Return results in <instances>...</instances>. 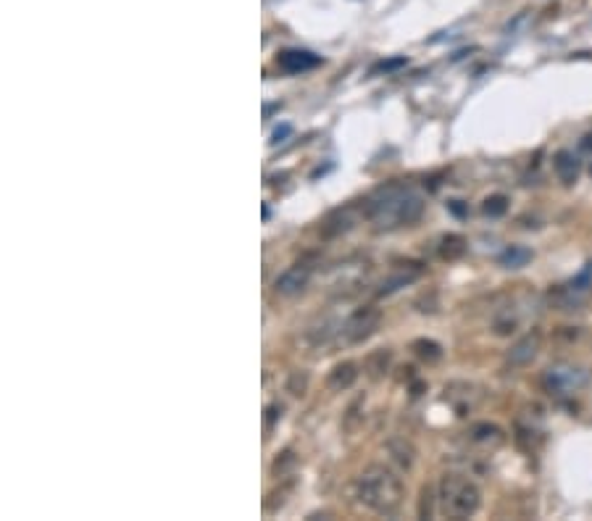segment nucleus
<instances>
[{
	"instance_id": "obj_7",
	"label": "nucleus",
	"mask_w": 592,
	"mask_h": 521,
	"mask_svg": "<svg viewBox=\"0 0 592 521\" xmlns=\"http://www.w3.org/2000/svg\"><path fill=\"white\" fill-rule=\"evenodd\" d=\"M311 274H314V266L306 263V260H297V263H292L290 269H285L274 280V292L285 295V298H292V295H297V292H303L308 287Z\"/></svg>"
},
{
	"instance_id": "obj_3",
	"label": "nucleus",
	"mask_w": 592,
	"mask_h": 521,
	"mask_svg": "<svg viewBox=\"0 0 592 521\" xmlns=\"http://www.w3.org/2000/svg\"><path fill=\"white\" fill-rule=\"evenodd\" d=\"M437 503L448 519H469L479 511L482 495L477 484L469 479L458 474H445L437 487Z\"/></svg>"
},
{
	"instance_id": "obj_4",
	"label": "nucleus",
	"mask_w": 592,
	"mask_h": 521,
	"mask_svg": "<svg viewBox=\"0 0 592 521\" xmlns=\"http://www.w3.org/2000/svg\"><path fill=\"white\" fill-rule=\"evenodd\" d=\"M590 290H592V263H587V269L582 274H576L571 282L566 285H558L547 292V300L550 306L558 308V311H576L582 306L584 300L590 298Z\"/></svg>"
},
{
	"instance_id": "obj_20",
	"label": "nucleus",
	"mask_w": 592,
	"mask_h": 521,
	"mask_svg": "<svg viewBox=\"0 0 592 521\" xmlns=\"http://www.w3.org/2000/svg\"><path fill=\"white\" fill-rule=\"evenodd\" d=\"M506 211H508V197L506 195H490L482 203V214L490 216V219H500Z\"/></svg>"
},
{
	"instance_id": "obj_17",
	"label": "nucleus",
	"mask_w": 592,
	"mask_h": 521,
	"mask_svg": "<svg viewBox=\"0 0 592 521\" xmlns=\"http://www.w3.org/2000/svg\"><path fill=\"white\" fill-rule=\"evenodd\" d=\"M463 253H466V240H463L461 234H445L443 240H440V258L443 260L461 258Z\"/></svg>"
},
{
	"instance_id": "obj_25",
	"label": "nucleus",
	"mask_w": 592,
	"mask_h": 521,
	"mask_svg": "<svg viewBox=\"0 0 592 521\" xmlns=\"http://www.w3.org/2000/svg\"><path fill=\"white\" fill-rule=\"evenodd\" d=\"M579 148H582V150H587V153H592V134H587V137H584V140H582V145H579Z\"/></svg>"
},
{
	"instance_id": "obj_12",
	"label": "nucleus",
	"mask_w": 592,
	"mask_h": 521,
	"mask_svg": "<svg viewBox=\"0 0 592 521\" xmlns=\"http://www.w3.org/2000/svg\"><path fill=\"white\" fill-rule=\"evenodd\" d=\"M553 168L555 174H558V179L564 182V185H574L576 179H579V171H582V164H579V159L574 156L571 150H558L553 159Z\"/></svg>"
},
{
	"instance_id": "obj_23",
	"label": "nucleus",
	"mask_w": 592,
	"mask_h": 521,
	"mask_svg": "<svg viewBox=\"0 0 592 521\" xmlns=\"http://www.w3.org/2000/svg\"><path fill=\"white\" fill-rule=\"evenodd\" d=\"M266 413H268V416H266V427L271 429V427H274V421L282 416V406H268Z\"/></svg>"
},
{
	"instance_id": "obj_26",
	"label": "nucleus",
	"mask_w": 592,
	"mask_h": 521,
	"mask_svg": "<svg viewBox=\"0 0 592 521\" xmlns=\"http://www.w3.org/2000/svg\"><path fill=\"white\" fill-rule=\"evenodd\" d=\"M285 134H290V127H282V130L274 132V142H279V137H285Z\"/></svg>"
},
{
	"instance_id": "obj_6",
	"label": "nucleus",
	"mask_w": 592,
	"mask_h": 521,
	"mask_svg": "<svg viewBox=\"0 0 592 521\" xmlns=\"http://www.w3.org/2000/svg\"><path fill=\"white\" fill-rule=\"evenodd\" d=\"M380 321H382V311L377 306H363V308H358V311H353L351 319L343 324L345 343L358 345V343H363V340H369V337L380 329Z\"/></svg>"
},
{
	"instance_id": "obj_5",
	"label": "nucleus",
	"mask_w": 592,
	"mask_h": 521,
	"mask_svg": "<svg viewBox=\"0 0 592 521\" xmlns=\"http://www.w3.org/2000/svg\"><path fill=\"white\" fill-rule=\"evenodd\" d=\"M542 384L550 395H569V392L582 390L587 384V372L582 366H574V363H555L545 372Z\"/></svg>"
},
{
	"instance_id": "obj_11",
	"label": "nucleus",
	"mask_w": 592,
	"mask_h": 521,
	"mask_svg": "<svg viewBox=\"0 0 592 521\" xmlns=\"http://www.w3.org/2000/svg\"><path fill=\"white\" fill-rule=\"evenodd\" d=\"M355 379H358V363L343 361L337 363V366H332V372L326 377V387L332 392H345L355 384Z\"/></svg>"
},
{
	"instance_id": "obj_9",
	"label": "nucleus",
	"mask_w": 592,
	"mask_h": 521,
	"mask_svg": "<svg viewBox=\"0 0 592 521\" xmlns=\"http://www.w3.org/2000/svg\"><path fill=\"white\" fill-rule=\"evenodd\" d=\"M319 64H321V58L308 50H282L277 56V66L287 74H303V71L316 69Z\"/></svg>"
},
{
	"instance_id": "obj_13",
	"label": "nucleus",
	"mask_w": 592,
	"mask_h": 521,
	"mask_svg": "<svg viewBox=\"0 0 592 521\" xmlns=\"http://www.w3.org/2000/svg\"><path fill=\"white\" fill-rule=\"evenodd\" d=\"M469 437H472V442H477L479 447H498V445L506 442L503 429L495 427V424H490V421H479V424H474L472 432H469Z\"/></svg>"
},
{
	"instance_id": "obj_24",
	"label": "nucleus",
	"mask_w": 592,
	"mask_h": 521,
	"mask_svg": "<svg viewBox=\"0 0 592 521\" xmlns=\"http://www.w3.org/2000/svg\"><path fill=\"white\" fill-rule=\"evenodd\" d=\"M448 205H450V211H453L455 216H466V205H463L461 200H450Z\"/></svg>"
},
{
	"instance_id": "obj_15",
	"label": "nucleus",
	"mask_w": 592,
	"mask_h": 521,
	"mask_svg": "<svg viewBox=\"0 0 592 521\" xmlns=\"http://www.w3.org/2000/svg\"><path fill=\"white\" fill-rule=\"evenodd\" d=\"M389 363H392V350L380 348L366 358V372H369L371 379H382L389 372Z\"/></svg>"
},
{
	"instance_id": "obj_8",
	"label": "nucleus",
	"mask_w": 592,
	"mask_h": 521,
	"mask_svg": "<svg viewBox=\"0 0 592 521\" xmlns=\"http://www.w3.org/2000/svg\"><path fill=\"white\" fill-rule=\"evenodd\" d=\"M540 348H542V335H540L537 329H532V332H527L521 340H516V343L511 345L508 366H516V369L518 366H529V363L537 358Z\"/></svg>"
},
{
	"instance_id": "obj_22",
	"label": "nucleus",
	"mask_w": 592,
	"mask_h": 521,
	"mask_svg": "<svg viewBox=\"0 0 592 521\" xmlns=\"http://www.w3.org/2000/svg\"><path fill=\"white\" fill-rule=\"evenodd\" d=\"M287 390L292 392V395H306V390H308V374L306 372H292V374H290Z\"/></svg>"
},
{
	"instance_id": "obj_21",
	"label": "nucleus",
	"mask_w": 592,
	"mask_h": 521,
	"mask_svg": "<svg viewBox=\"0 0 592 521\" xmlns=\"http://www.w3.org/2000/svg\"><path fill=\"white\" fill-rule=\"evenodd\" d=\"M435 493H432V487H424L421 490V500H419V516L421 519H432L435 516Z\"/></svg>"
},
{
	"instance_id": "obj_16",
	"label": "nucleus",
	"mask_w": 592,
	"mask_h": 521,
	"mask_svg": "<svg viewBox=\"0 0 592 521\" xmlns=\"http://www.w3.org/2000/svg\"><path fill=\"white\" fill-rule=\"evenodd\" d=\"M353 224H355V219H353L351 208H340V211L329 214V219L324 222V234L326 237H332V234H343V232L351 229Z\"/></svg>"
},
{
	"instance_id": "obj_10",
	"label": "nucleus",
	"mask_w": 592,
	"mask_h": 521,
	"mask_svg": "<svg viewBox=\"0 0 592 521\" xmlns=\"http://www.w3.org/2000/svg\"><path fill=\"white\" fill-rule=\"evenodd\" d=\"M421 274H424V269H421L419 263H403V266H398V269L392 271L389 277L382 280L377 295H392L395 290L406 287V285H411V282H416Z\"/></svg>"
},
{
	"instance_id": "obj_18",
	"label": "nucleus",
	"mask_w": 592,
	"mask_h": 521,
	"mask_svg": "<svg viewBox=\"0 0 592 521\" xmlns=\"http://www.w3.org/2000/svg\"><path fill=\"white\" fill-rule=\"evenodd\" d=\"M414 353L426 363H437L443 358V345L435 343V340H424V337H421V340L414 343Z\"/></svg>"
},
{
	"instance_id": "obj_2",
	"label": "nucleus",
	"mask_w": 592,
	"mask_h": 521,
	"mask_svg": "<svg viewBox=\"0 0 592 521\" xmlns=\"http://www.w3.org/2000/svg\"><path fill=\"white\" fill-rule=\"evenodd\" d=\"M355 498L369 511L380 513V516H392L403 505L406 487H403V479L389 466L371 464L355 479Z\"/></svg>"
},
{
	"instance_id": "obj_14",
	"label": "nucleus",
	"mask_w": 592,
	"mask_h": 521,
	"mask_svg": "<svg viewBox=\"0 0 592 521\" xmlns=\"http://www.w3.org/2000/svg\"><path fill=\"white\" fill-rule=\"evenodd\" d=\"M532 258H535V253L529 251V248H524V245H508L498 256V263L503 269H524Z\"/></svg>"
},
{
	"instance_id": "obj_19",
	"label": "nucleus",
	"mask_w": 592,
	"mask_h": 521,
	"mask_svg": "<svg viewBox=\"0 0 592 521\" xmlns=\"http://www.w3.org/2000/svg\"><path fill=\"white\" fill-rule=\"evenodd\" d=\"M389 456L398 461L400 469H411L416 453H414V447L408 445L406 440H392V442H389Z\"/></svg>"
},
{
	"instance_id": "obj_1",
	"label": "nucleus",
	"mask_w": 592,
	"mask_h": 521,
	"mask_svg": "<svg viewBox=\"0 0 592 521\" xmlns=\"http://www.w3.org/2000/svg\"><path fill=\"white\" fill-rule=\"evenodd\" d=\"M421 214H424V197L419 195L414 187L398 185V182H389V185L380 187L363 203V216L377 229L408 227V224L419 222Z\"/></svg>"
}]
</instances>
